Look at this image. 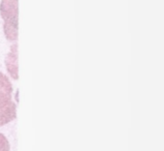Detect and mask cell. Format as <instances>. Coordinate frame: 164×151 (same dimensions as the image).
<instances>
[{
  "instance_id": "3",
  "label": "cell",
  "mask_w": 164,
  "mask_h": 151,
  "mask_svg": "<svg viewBox=\"0 0 164 151\" xmlns=\"http://www.w3.org/2000/svg\"><path fill=\"white\" fill-rule=\"evenodd\" d=\"M17 48H18L17 43L11 46V52L5 59L6 68H7L11 77L14 78L15 80L18 79V50H17Z\"/></svg>"
},
{
  "instance_id": "1",
  "label": "cell",
  "mask_w": 164,
  "mask_h": 151,
  "mask_svg": "<svg viewBox=\"0 0 164 151\" xmlns=\"http://www.w3.org/2000/svg\"><path fill=\"white\" fill-rule=\"evenodd\" d=\"M13 85L7 76L0 71V126L16 118V104L13 100Z\"/></svg>"
},
{
  "instance_id": "2",
  "label": "cell",
  "mask_w": 164,
  "mask_h": 151,
  "mask_svg": "<svg viewBox=\"0 0 164 151\" xmlns=\"http://www.w3.org/2000/svg\"><path fill=\"white\" fill-rule=\"evenodd\" d=\"M0 13L4 21L3 31L7 41L18 38V0H1Z\"/></svg>"
},
{
  "instance_id": "4",
  "label": "cell",
  "mask_w": 164,
  "mask_h": 151,
  "mask_svg": "<svg viewBox=\"0 0 164 151\" xmlns=\"http://www.w3.org/2000/svg\"><path fill=\"white\" fill-rule=\"evenodd\" d=\"M0 151H11V147H9L7 139L1 132H0Z\"/></svg>"
}]
</instances>
